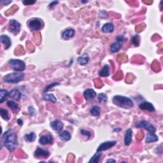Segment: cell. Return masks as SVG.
<instances>
[{"label": "cell", "mask_w": 163, "mask_h": 163, "mask_svg": "<svg viewBox=\"0 0 163 163\" xmlns=\"http://www.w3.org/2000/svg\"><path fill=\"white\" fill-rule=\"evenodd\" d=\"M0 40H1V42L4 45L5 50L8 49L11 47V39L7 35H1L0 37Z\"/></svg>", "instance_id": "cell-13"}, {"label": "cell", "mask_w": 163, "mask_h": 163, "mask_svg": "<svg viewBox=\"0 0 163 163\" xmlns=\"http://www.w3.org/2000/svg\"><path fill=\"white\" fill-rule=\"evenodd\" d=\"M43 99L45 101H49L52 103H56L57 102V99L55 97V96L53 94H46V95L43 96Z\"/></svg>", "instance_id": "cell-30"}, {"label": "cell", "mask_w": 163, "mask_h": 163, "mask_svg": "<svg viewBox=\"0 0 163 163\" xmlns=\"http://www.w3.org/2000/svg\"><path fill=\"white\" fill-rule=\"evenodd\" d=\"M84 96L86 100H90L95 98L96 93L92 89H87L84 92Z\"/></svg>", "instance_id": "cell-15"}, {"label": "cell", "mask_w": 163, "mask_h": 163, "mask_svg": "<svg viewBox=\"0 0 163 163\" xmlns=\"http://www.w3.org/2000/svg\"><path fill=\"white\" fill-rule=\"evenodd\" d=\"M27 25L30 31L34 32V31H37L42 29L44 24H43V21L40 18H33L28 21Z\"/></svg>", "instance_id": "cell-4"}, {"label": "cell", "mask_w": 163, "mask_h": 163, "mask_svg": "<svg viewBox=\"0 0 163 163\" xmlns=\"http://www.w3.org/2000/svg\"><path fill=\"white\" fill-rule=\"evenodd\" d=\"M59 84H60L58 83V82H53L51 84H49V85H48L47 86L45 87L44 90H43V92L45 93L46 92H47L49 89H51V88H52V87H55L56 86L59 85Z\"/></svg>", "instance_id": "cell-33"}, {"label": "cell", "mask_w": 163, "mask_h": 163, "mask_svg": "<svg viewBox=\"0 0 163 163\" xmlns=\"http://www.w3.org/2000/svg\"><path fill=\"white\" fill-rule=\"evenodd\" d=\"M28 112H29L30 115L32 116H35L36 115L35 109H34L33 106H29V108H28Z\"/></svg>", "instance_id": "cell-35"}, {"label": "cell", "mask_w": 163, "mask_h": 163, "mask_svg": "<svg viewBox=\"0 0 163 163\" xmlns=\"http://www.w3.org/2000/svg\"><path fill=\"white\" fill-rule=\"evenodd\" d=\"M50 126L52 127V129L55 131L56 133H60L62 130L63 129L64 127V124L62 122L59 121V120H55L54 121H52L50 124Z\"/></svg>", "instance_id": "cell-9"}, {"label": "cell", "mask_w": 163, "mask_h": 163, "mask_svg": "<svg viewBox=\"0 0 163 163\" xmlns=\"http://www.w3.org/2000/svg\"><path fill=\"white\" fill-rule=\"evenodd\" d=\"M132 135L133 131L131 129H127L126 131V134L124 137V144L125 145L129 146L132 142Z\"/></svg>", "instance_id": "cell-14"}, {"label": "cell", "mask_w": 163, "mask_h": 163, "mask_svg": "<svg viewBox=\"0 0 163 163\" xmlns=\"http://www.w3.org/2000/svg\"><path fill=\"white\" fill-rule=\"evenodd\" d=\"M3 143L10 152H13L18 146V137L13 130L8 129L3 134Z\"/></svg>", "instance_id": "cell-1"}, {"label": "cell", "mask_w": 163, "mask_h": 163, "mask_svg": "<svg viewBox=\"0 0 163 163\" xmlns=\"http://www.w3.org/2000/svg\"><path fill=\"white\" fill-rule=\"evenodd\" d=\"M75 31L73 29H68L65 30L62 34V36L64 40H69L75 36Z\"/></svg>", "instance_id": "cell-16"}, {"label": "cell", "mask_w": 163, "mask_h": 163, "mask_svg": "<svg viewBox=\"0 0 163 163\" xmlns=\"http://www.w3.org/2000/svg\"><path fill=\"white\" fill-rule=\"evenodd\" d=\"M36 138V134L33 132H31L29 134H26V135H24V140L26 142H33L34 141H35Z\"/></svg>", "instance_id": "cell-23"}, {"label": "cell", "mask_w": 163, "mask_h": 163, "mask_svg": "<svg viewBox=\"0 0 163 163\" xmlns=\"http://www.w3.org/2000/svg\"><path fill=\"white\" fill-rule=\"evenodd\" d=\"M21 25L16 20L12 19L9 22L8 30L14 34H17L20 32Z\"/></svg>", "instance_id": "cell-7"}, {"label": "cell", "mask_w": 163, "mask_h": 163, "mask_svg": "<svg viewBox=\"0 0 163 163\" xmlns=\"http://www.w3.org/2000/svg\"><path fill=\"white\" fill-rule=\"evenodd\" d=\"M158 140H159V138L155 134V133H149V134H147V136L145 142L146 143L156 142H158Z\"/></svg>", "instance_id": "cell-20"}, {"label": "cell", "mask_w": 163, "mask_h": 163, "mask_svg": "<svg viewBox=\"0 0 163 163\" xmlns=\"http://www.w3.org/2000/svg\"><path fill=\"white\" fill-rule=\"evenodd\" d=\"M53 142V137L51 134H45L40 136L39 139V143L42 145H45L48 144H51Z\"/></svg>", "instance_id": "cell-12"}, {"label": "cell", "mask_w": 163, "mask_h": 163, "mask_svg": "<svg viewBox=\"0 0 163 163\" xmlns=\"http://www.w3.org/2000/svg\"><path fill=\"white\" fill-rule=\"evenodd\" d=\"M116 143L117 142L115 141H108V142H103L100 144V145L98 147V149H97V152L105 151L106 150L111 149L116 145Z\"/></svg>", "instance_id": "cell-8"}, {"label": "cell", "mask_w": 163, "mask_h": 163, "mask_svg": "<svg viewBox=\"0 0 163 163\" xmlns=\"http://www.w3.org/2000/svg\"><path fill=\"white\" fill-rule=\"evenodd\" d=\"M110 74V67L108 64H105L101 70L99 71V75L102 77H108Z\"/></svg>", "instance_id": "cell-21"}, {"label": "cell", "mask_w": 163, "mask_h": 163, "mask_svg": "<svg viewBox=\"0 0 163 163\" xmlns=\"http://www.w3.org/2000/svg\"><path fill=\"white\" fill-rule=\"evenodd\" d=\"M34 155L36 158H47L50 155V152L47 150H45L41 148H38L34 152Z\"/></svg>", "instance_id": "cell-11"}, {"label": "cell", "mask_w": 163, "mask_h": 163, "mask_svg": "<svg viewBox=\"0 0 163 163\" xmlns=\"http://www.w3.org/2000/svg\"><path fill=\"white\" fill-rule=\"evenodd\" d=\"M90 115L94 117H99L100 115V107L99 106H94L90 110Z\"/></svg>", "instance_id": "cell-25"}, {"label": "cell", "mask_w": 163, "mask_h": 163, "mask_svg": "<svg viewBox=\"0 0 163 163\" xmlns=\"http://www.w3.org/2000/svg\"><path fill=\"white\" fill-rule=\"evenodd\" d=\"M122 47V45L118 42H115L110 47V51L112 53H115L118 52Z\"/></svg>", "instance_id": "cell-27"}, {"label": "cell", "mask_w": 163, "mask_h": 163, "mask_svg": "<svg viewBox=\"0 0 163 163\" xmlns=\"http://www.w3.org/2000/svg\"><path fill=\"white\" fill-rule=\"evenodd\" d=\"M24 74L23 73H9L3 77L4 82L8 84H17L23 80L24 78Z\"/></svg>", "instance_id": "cell-3"}, {"label": "cell", "mask_w": 163, "mask_h": 163, "mask_svg": "<svg viewBox=\"0 0 163 163\" xmlns=\"http://www.w3.org/2000/svg\"><path fill=\"white\" fill-rule=\"evenodd\" d=\"M116 40L117 42L121 43V42H124L126 40V38H125L123 35H118L116 37Z\"/></svg>", "instance_id": "cell-36"}, {"label": "cell", "mask_w": 163, "mask_h": 163, "mask_svg": "<svg viewBox=\"0 0 163 163\" xmlns=\"http://www.w3.org/2000/svg\"><path fill=\"white\" fill-rule=\"evenodd\" d=\"M139 108L140 109L142 110H146L150 112H153L155 111V108L154 106H153V105L151 103L147 101H144L141 103L139 105Z\"/></svg>", "instance_id": "cell-10"}, {"label": "cell", "mask_w": 163, "mask_h": 163, "mask_svg": "<svg viewBox=\"0 0 163 163\" xmlns=\"http://www.w3.org/2000/svg\"><path fill=\"white\" fill-rule=\"evenodd\" d=\"M0 114H1V117L3 119H4L5 121H8L10 118V115H9L8 112L4 108H1L0 110Z\"/></svg>", "instance_id": "cell-28"}, {"label": "cell", "mask_w": 163, "mask_h": 163, "mask_svg": "<svg viewBox=\"0 0 163 163\" xmlns=\"http://www.w3.org/2000/svg\"><path fill=\"white\" fill-rule=\"evenodd\" d=\"M135 127L137 128H143V129L148 131L149 133H155L156 131L155 126L150 122L145 120H141L136 122Z\"/></svg>", "instance_id": "cell-6"}, {"label": "cell", "mask_w": 163, "mask_h": 163, "mask_svg": "<svg viewBox=\"0 0 163 163\" xmlns=\"http://www.w3.org/2000/svg\"><path fill=\"white\" fill-rule=\"evenodd\" d=\"M115 162L116 161L114 159H108L106 161V162Z\"/></svg>", "instance_id": "cell-41"}, {"label": "cell", "mask_w": 163, "mask_h": 163, "mask_svg": "<svg viewBox=\"0 0 163 163\" xmlns=\"http://www.w3.org/2000/svg\"><path fill=\"white\" fill-rule=\"evenodd\" d=\"M114 30V26L112 23H106L101 28V31L105 33H111Z\"/></svg>", "instance_id": "cell-17"}, {"label": "cell", "mask_w": 163, "mask_h": 163, "mask_svg": "<svg viewBox=\"0 0 163 163\" xmlns=\"http://www.w3.org/2000/svg\"><path fill=\"white\" fill-rule=\"evenodd\" d=\"M113 103L118 107L125 109L131 108L134 106V103L130 98L120 95H116L113 98Z\"/></svg>", "instance_id": "cell-2"}, {"label": "cell", "mask_w": 163, "mask_h": 163, "mask_svg": "<svg viewBox=\"0 0 163 163\" xmlns=\"http://www.w3.org/2000/svg\"><path fill=\"white\" fill-rule=\"evenodd\" d=\"M23 3L24 5H31L35 3L36 1H23Z\"/></svg>", "instance_id": "cell-37"}, {"label": "cell", "mask_w": 163, "mask_h": 163, "mask_svg": "<svg viewBox=\"0 0 163 163\" xmlns=\"http://www.w3.org/2000/svg\"><path fill=\"white\" fill-rule=\"evenodd\" d=\"M9 97H10L11 98L14 100L18 101L21 98V93L17 89H12L9 92Z\"/></svg>", "instance_id": "cell-19"}, {"label": "cell", "mask_w": 163, "mask_h": 163, "mask_svg": "<svg viewBox=\"0 0 163 163\" xmlns=\"http://www.w3.org/2000/svg\"><path fill=\"white\" fill-rule=\"evenodd\" d=\"M71 137V134L70 133L69 131L66 130L62 131V132L59 134V138H60V139L62 141H64V142H68V141L70 140Z\"/></svg>", "instance_id": "cell-22"}, {"label": "cell", "mask_w": 163, "mask_h": 163, "mask_svg": "<svg viewBox=\"0 0 163 163\" xmlns=\"http://www.w3.org/2000/svg\"><path fill=\"white\" fill-rule=\"evenodd\" d=\"M9 96V92H8L7 90L1 89L0 92V103H3L4 101L7 99Z\"/></svg>", "instance_id": "cell-26"}, {"label": "cell", "mask_w": 163, "mask_h": 163, "mask_svg": "<svg viewBox=\"0 0 163 163\" xmlns=\"http://www.w3.org/2000/svg\"><path fill=\"white\" fill-rule=\"evenodd\" d=\"M8 63L11 66L12 70L15 71H23L26 69V64L19 59H12L9 60Z\"/></svg>", "instance_id": "cell-5"}, {"label": "cell", "mask_w": 163, "mask_h": 163, "mask_svg": "<svg viewBox=\"0 0 163 163\" xmlns=\"http://www.w3.org/2000/svg\"><path fill=\"white\" fill-rule=\"evenodd\" d=\"M58 3H59L58 1H52V3H51L49 4V8H52V7H54V6L57 5V4Z\"/></svg>", "instance_id": "cell-38"}, {"label": "cell", "mask_w": 163, "mask_h": 163, "mask_svg": "<svg viewBox=\"0 0 163 163\" xmlns=\"http://www.w3.org/2000/svg\"><path fill=\"white\" fill-rule=\"evenodd\" d=\"M17 123H18V125H19V126H23V120H22V119L19 118L17 120Z\"/></svg>", "instance_id": "cell-40"}, {"label": "cell", "mask_w": 163, "mask_h": 163, "mask_svg": "<svg viewBox=\"0 0 163 163\" xmlns=\"http://www.w3.org/2000/svg\"><path fill=\"white\" fill-rule=\"evenodd\" d=\"M89 60V55L85 53V54H84L82 55L79 56V57L78 58L77 62L80 65L84 66L88 63Z\"/></svg>", "instance_id": "cell-18"}, {"label": "cell", "mask_w": 163, "mask_h": 163, "mask_svg": "<svg viewBox=\"0 0 163 163\" xmlns=\"http://www.w3.org/2000/svg\"><path fill=\"white\" fill-rule=\"evenodd\" d=\"M101 156H102L101 152H97L96 154L94 155L92 158H90L89 162H98Z\"/></svg>", "instance_id": "cell-29"}, {"label": "cell", "mask_w": 163, "mask_h": 163, "mask_svg": "<svg viewBox=\"0 0 163 163\" xmlns=\"http://www.w3.org/2000/svg\"><path fill=\"white\" fill-rule=\"evenodd\" d=\"M1 4H3V5L7 6L10 3H11L12 1H1Z\"/></svg>", "instance_id": "cell-39"}, {"label": "cell", "mask_w": 163, "mask_h": 163, "mask_svg": "<svg viewBox=\"0 0 163 163\" xmlns=\"http://www.w3.org/2000/svg\"><path fill=\"white\" fill-rule=\"evenodd\" d=\"M140 38L138 35H134L131 39V42L134 46L138 47L140 44Z\"/></svg>", "instance_id": "cell-32"}, {"label": "cell", "mask_w": 163, "mask_h": 163, "mask_svg": "<svg viewBox=\"0 0 163 163\" xmlns=\"http://www.w3.org/2000/svg\"><path fill=\"white\" fill-rule=\"evenodd\" d=\"M80 133L81 134H82L84 136H86L90 138V137H91V133L88 130H86V129H82L80 131Z\"/></svg>", "instance_id": "cell-34"}, {"label": "cell", "mask_w": 163, "mask_h": 163, "mask_svg": "<svg viewBox=\"0 0 163 163\" xmlns=\"http://www.w3.org/2000/svg\"><path fill=\"white\" fill-rule=\"evenodd\" d=\"M7 105L14 112H17L18 110L19 109V106H18V105L16 102H15L14 101H8L7 103Z\"/></svg>", "instance_id": "cell-24"}, {"label": "cell", "mask_w": 163, "mask_h": 163, "mask_svg": "<svg viewBox=\"0 0 163 163\" xmlns=\"http://www.w3.org/2000/svg\"><path fill=\"white\" fill-rule=\"evenodd\" d=\"M98 101L101 103H106L108 101V97L105 93H100L98 95Z\"/></svg>", "instance_id": "cell-31"}]
</instances>
